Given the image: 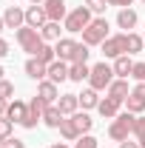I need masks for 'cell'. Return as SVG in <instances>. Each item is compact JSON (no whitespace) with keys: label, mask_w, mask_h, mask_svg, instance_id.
Returning <instances> with one entry per match:
<instances>
[{"label":"cell","mask_w":145,"mask_h":148,"mask_svg":"<svg viewBox=\"0 0 145 148\" xmlns=\"http://www.w3.org/2000/svg\"><path fill=\"white\" fill-rule=\"evenodd\" d=\"M134 123H137V114H131V111H120V114L111 120V125H108V137L114 140V143L128 140V137L134 134Z\"/></svg>","instance_id":"6da1fadb"},{"label":"cell","mask_w":145,"mask_h":148,"mask_svg":"<svg viewBox=\"0 0 145 148\" xmlns=\"http://www.w3.org/2000/svg\"><path fill=\"white\" fill-rule=\"evenodd\" d=\"M14 40H17V46L23 51H29L31 57H37V51L46 46V40L40 34V29H31V26H20L17 32H14Z\"/></svg>","instance_id":"7a4b0ae2"},{"label":"cell","mask_w":145,"mask_h":148,"mask_svg":"<svg viewBox=\"0 0 145 148\" xmlns=\"http://www.w3.org/2000/svg\"><path fill=\"white\" fill-rule=\"evenodd\" d=\"M108 29H111V26H108V20H105V17H94L88 26L83 29V43H85L88 49H91V46H103V43L111 37Z\"/></svg>","instance_id":"3957f363"},{"label":"cell","mask_w":145,"mask_h":148,"mask_svg":"<svg viewBox=\"0 0 145 148\" xmlns=\"http://www.w3.org/2000/svg\"><path fill=\"white\" fill-rule=\"evenodd\" d=\"M117 80V74H114V66L111 63H97V66H91V74H88V86L91 88H97V91H108V86Z\"/></svg>","instance_id":"277c9868"},{"label":"cell","mask_w":145,"mask_h":148,"mask_svg":"<svg viewBox=\"0 0 145 148\" xmlns=\"http://www.w3.org/2000/svg\"><path fill=\"white\" fill-rule=\"evenodd\" d=\"M91 9L88 6H77V9H71L68 14H66V20H63V29L68 32V34H83V29L91 23Z\"/></svg>","instance_id":"5b68a950"},{"label":"cell","mask_w":145,"mask_h":148,"mask_svg":"<svg viewBox=\"0 0 145 148\" xmlns=\"http://www.w3.org/2000/svg\"><path fill=\"white\" fill-rule=\"evenodd\" d=\"M46 108H49V103L43 100V97H31L29 100V114H26V120L20 123L26 131H31V128H37V123L43 120V114H46Z\"/></svg>","instance_id":"8992f818"},{"label":"cell","mask_w":145,"mask_h":148,"mask_svg":"<svg viewBox=\"0 0 145 148\" xmlns=\"http://www.w3.org/2000/svg\"><path fill=\"white\" fill-rule=\"evenodd\" d=\"M100 49H103L105 60H117V57H122V54H125V32H122V34H111Z\"/></svg>","instance_id":"52a82bcc"},{"label":"cell","mask_w":145,"mask_h":148,"mask_svg":"<svg viewBox=\"0 0 145 148\" xmlns=\"http://www.w3.org/2000/svg\"><path fill=\"white\" fill-rule=\"evenodd\" d=\"M23 71H26L29 80H37V83H40V80H49V66H46V63H40L37 57H29V60H26Z\"/></svg>","instance_id":"ba28073f"},{"label":"cell","mask_w":145,"mask_h":148,"mask_svg":"<svg viewBox=\"0 0 145 148\" xmlns=\"http://www.w3.org/2000/svg\"><path fill=\"white\" fill-rule=\"evenodd\" d=\"M3 20H6V29H14V32H17L20 26H26V9H20V6H6Z\"/></svg>","instance_id":"9c48e42d"},{"label":"cell","mask_w":145,"mask_h":148,"mask_svg":"<svg viewBox=\"0 0 145 148\" xmlns=\"http://www.w3.org/2000/svg\"><path fill=\"white\" fill-rule=\"evenodd\" d=\"M43 9H46L49 20H54V23L66 20V14H68V3H66V0H46Z\"/></svg>","instance_id":"30bf717a"},{"label":"cell","mask_w":145,"mask_h":148,"mask_svg":"<svg viewBox=\"0 0 145 148\" xmlns=\"http://www.w3.org/2000/svg\"><path fill=\"white\" fill-rule=\"evenodd\" d=\"M120 106H122V100H117V97H103L100 100V106H97V111H100V117L103 120H114L117 114H120Z\"/></svg>","instance_id":"8fae6325"},{"label":"cell","mask_w":145,"mask_h":148,"mask_svg":"<svg viewBox=\"0 0 145 148\" xmlns=\"http://www.w3.org/2000/svg\"><path fill=\"white\" fill-rule=\"evenodd\" d=\"M37 97H43L49 106H54L57 100H60V88H57V83H51V80H40V83H37Z\"/></svg>","instance_id":"7c38bea8"},{"label":"cell","mask_w":145,"mask_h":148,"mask_svg":"<svg viewBox=\"0 0 145 148\" xmlns=\"http://www.w3.org/2000/svg\"><path fill=\"white\" fill-rule=\"evenodd\" d=\"M46 23H49V14H46L43 6H29V9H26V26H31V29H43Z\"/></svg>","instance_id":"4fadbf2b"},{"label":"cell","mask_w":145,"mask_h":148,"mask_svg":"<svg viewBox=\"0 0 145 148\" xmlns=\"http://www.w3.org/2000/svg\"><path fill=\"white\" fill-rule=\"evenodd\" d=\"M74 49H77V40H71V37H60L54 43V51H57V60H66V63H71V54Z\"/></svg>","instance_id":"5bb4252c"},{"label":"cell","mask_w":145,"mask_h":148,"mask_svg":"<svg viewBox=\"0 0 145 148\" xmlns=\"http://www.w3.org/2000/svg\"><path fill=\"white\" fill-rule=\"evenodd\" d=\"M54 106L63 111L66 117H71V114L80 111V97H77V94H60V100H57Z\"/></svg>","instance_id":"9a60e30c"},{"label":"cell","mask_w":145,"mask_h":148,"mask_svg":"<svg viewBox=\"0 0 145 148\" xmlns=\"http://www.w3.org/2000/svg\"><path fill=\"white\" fill-rule=\"evenodd\" d=\"M26 114H29V103H23V100H17V97H14V100H12V103H9V111H6V117H9V120H12V123H23V120H26Z\"/></svg>","instance_id":"2e32d148"},{"label":"cell","mask_w":145,"mask_h":148,"mask_svg":"<svg viewBox=\"0 0 145 148\" xmlns=\"http://www.w3.org/2000/svg\"><path fill=\"white\" fill-rule=\"evenodd\" d=\"M49 80L57 83V86L66 83V80H68V63H66V60H54V63L49 66Z\"/></svg>","instance_id":"e0dca14e"},{"label":"cell","mask_w":145,"mask_h":148,"mask_svg":"<svg viewBox=\"0 0 145 148\" xmlns=\"http://www.w3.org/2000/svg\"><path fill=\"white\" fill-rule=\"evenodd\" d=\"M137 23H140V14L134 9H120V14H117V26L120 29L131 32V29H137Z\"/></svg>","instance_id":"ac0fdd59"},{"label":"cell","mask_w":145,"mask_h":148,"mask_svg":"<svg viewBox=\"0 0 145 148\" xmlns=\"http://www.w3.org/2000/svg\"><path fill=\"white\" fill-rule=\"evenodd\" d=\"M77 97H80V108L83 111H88V108H97V106H100V91H97V88H83V94H77Z\"/></svg>","instance_id":"d6986e66"},{"label":"cell","mask_w":145,"mask_h":148,"mask_svg":"<svg viewBox=\"0 0 145 148\" xmlns=\"http://www.w3.org/2000/svg\"><path fill=\"white\" fill-rule=\"evenodd\" d=\"M131 71H134V60H131V54H122V57H117V60H114V74H117V77L128 80Z\"/></svg>","instance_id":"ffe728a7"},{"label":"cell","mask_w":145,"mask_h":148,"mask_svg":"<svg viewBox=\"0 0 145 148\" xmlns=\"http://www.w3.org/2000/svg\"><path fill=\"white\" fill-rule=\"evenodd\" d=\"M88 63H68V80L71 83H83V80H88Z\"/></svg>","instance_id":"44dd1931"},{"label":"cell","mask_w":145,"mask_h":148,"mask_svg":"<svg viewBox=\"0 0 145 148\" xmlns=\"http://www.w3.org/2000/svg\"><path fill=\"white\" fill-rule=\"evenodd\" d=\"M145 46V37L137 32H125V54H140Z\"/></svg>","instance_id":"7402d4cb"},{"label":"cell","mask_w":145,"mask_h":148,"mask_svg":"<svg viewBox=\"0 0 145 148\" xmlns=\"http://www.w3.org/2000/svg\"><path fill=\"white\" fill-rule=\"evenodd\" d=\"M105 94H108V97H117V100H122V103H125V97L131 94V88H128V80L117 77V80L108 86V91H105Z\"/></svg>","instance_id":"603a6c76"},{"label":"cell","mask_w":145,"mask_h":148,"mask_svg":"<svg viewBox=\"0 0 145 148\" xmlns=\"http://www.w3.org/2000/svg\"><path fill=\"white\" fill-rule=\"evenodd\" d=\"M71 120H74V125H77V131H80V137L94 128V120H91L88 111H77V114H71Z\"/></svg>","instance_id":"cb8c5ba5"},{"label":"cell","mask_w":145,"mask_h":148,"mask_svg":"<svg viewBox=\"0 0 145 148\" xmlns=\"http://www.w3.org/2000/svg\"><path fill=\"white\" fill-rule=\"evenodd\" d=\"M60 137H63V140H68V143H77V140H80V131H77V125H74V120L71 117H66V120H63V123H60Z\"/></svg>","instance_id":"d4e9b609"},{"label":"cell","mask_w":145,"mask_h":148,"mask_svg":"<svg viewBox=\"0 0 145 148\" xmlns=\"http://www.w3.org/2000/svg\"><path fill=\"white\" fill-rule=\"evenodd\" d=\"M63 120H66V114L57 108V106H49L46 114H43V123H46L49 128H60V123H63Z\"/></svg>","instance_id":"484cf974"},{"label":"cell","mask_w":145,"mask_h":148,"mask_svg":"<svg viewBox=\"0 0 145 148\" xmlns=\"http://www.w3.org/2000/svg\"><path fill=\"white\" fill-rule=\"evenodd\" d=\"M40 34H43V40H46V43H57V40H60V23L49 20V23L40 29Z\"/></svg>","instance_id":"4316f807"},{"label":"cell","mask_w":145,"mask_h":148,"mask_svg":"<svg viewBox=\"0 0 145 148\" xmlns=\"http://www.w3.org/2000/svg\"><path fill=\"white\" fill-rule=\"evenodd\" d=\"M125 108L131 111V114H142V111H145V97H140V94L131 91L125 97Z\"/></svg>","instance_id":"83f0119b"},{"label":"cell","mask_w":145,"mask_h":148,"mask_svg":"<svg viewBox=\"0 0 145 148\" xmlns=\"http://www.w3.org/2000/svg\"><path fill=\"white\" fill-rule=\"evenodd\" d=\"M37 60H40V63H46V66H51V63L57 60V51H54V46H49V43H46V46H43V49L37 51Z\"/></svg>","instance_id":"f1b7e54d"},{"label":"cell","mask_w":145,"mask_h":148,"mask_svg":"<svg viewBox=\"0 0 145 148\" xmlns=\"http://www.w3.org/2000/svg\"><path fill=\"white\" fill-rule=\"evenodd\" d=\"M134 140L145 148V117H142V114H137V123H134Z\"/></svg>","instance_id":"f546056e"},{"label":"cell","mask_w":145,"mask_h":148,"mask_svg":"<svg viewBox=\"0 0 145 148\" xmlns=\"http://www.w3.org/2000/svg\"><path fill=\"white\" fill-rule=\"evenodd\" d=\"M88 46L85 43H77V49H74V54H71V63H88Z\"/></svg>","instance_id":"4dcf8cb0"},{"label":"cell","mask_w":145,"mask_h":148,"mask_svg":"<svg viewBox=\"0 0 145 148\" xmlns=\"http://www.w3.org/2000/svg\"><path fill=\"white\" fill-rule=\"evenodd\" d=\"M85 6L91 9V14H103L108 9V0H85Z\"/></svg>","instance_id":"1f68e13d"},{"label":"cell","mask_w":145,"mask_h":148,"mask_svg":"<svg viewBox=\"0 0 145 148\" xmlns=\"http://www.w3.org/2000/svg\"><path fill=\"white\" fill-rule=\"evenodd\" d=\"M74 148H100V143H97V140H94L91 134H83V137H80V140L74 143Z\"/></svg>","instance_id":"d6a6232c"},{"label":"cell","mask_w":145,"mask_h":148,"mask_svg":"<svg viewBox=\"0 0 145 148\" xmlns=\"http://www.w3.org/2000/svg\"><path fill=\"white\" fill-rule=\"evenodd\" d=\"M12 131H14V123H12L9 117H0V137H3V140H9V137H12Z\"/></svg>","instance_id":"836d02e7"},{"label":"cell","mask_w":145,"mask_h":148,"mask_svg":"<svg viewBox=\"0 0 145 148\" xmlns=\"http://www.w3.org/2000/svg\"><path fill=\"white\" fill-rule=\"evenodd\" d=\"M12 94H14V83L0 80V97H3V100H12Z\"/></svg>","instance_id":"e575fe53"},{"label":"cell","mask_w":145,"mask_h":148,"mask_svg":"<svg viewBox=\"0 0 145 148\" xmlns=\"http://www.w3.org/2000/svg\"><path fill=\"white\" fill-rule=\"evenodd\" d=\"M131 77H134L137 83H145V63H134V71H131Z\"/></svg>","instance_id":"d590c367"},{"label":"cell","mask_w":145,"mask_h":148,"mask_svg":"<svg viewBox=\"0 0 145 148\" xmlns=\"http://www.w3.org/2000/svg\"><path fill=\"white\" fill-rule=\"evenodd\" d=\"M3 148H26V143H23V140H17V137H9Z\"/></svg>","instance_id":"8d00e7d4"},{"label":"cell","mask_w":145,"mask_h":148,"mask_svg":"<svg viewBox=\"0 0 145 148\" xmlns=\"http://www.w3.org/2000/svg\"><path fill=\"white\" fill-rule=\"evenodd\" d=\"M134 0H108V6H117V9H131Z\"/></svg>","instance_id":"74e56055"},{"label":"cell","mask_w":145,"mask_h":148,"mask_svg":"<svg viewBox=\"0 0 145 148\" xmlns=\"http://www.w3.org/2000/svg\"><path fill=\"white\" fill-rule=\"evenodd\" d=\"M120 148H142V145H140L137 140H131V137H128V140H122V143H120Z\"/></svg>","instance_id":"f35d334b"},{"label":"cell","mask_w":145,"mask_h":148,"mask_svg":"<svg viewBox=\"0 0 145 148\" xmlns=\"http://www.w3.org/2000/svg\"><path fill=\"white\" fill-rule=\"evenodd\" d=\"M3 57H9V43L0 37V60H3Z\"/></svg>","instance_id":"ab89813d"},{"label":"cell","mask_w":145,"mask_h":148,"mask_svg":"<svg viewBox=\"0 0 145 148\" xmlns=\"http://www.w3.org/2000/svg\"><path fill=\"white\" fill-rule=\"evenodd\" d=\"M9 103H12V100H3V97H0V117H6V111H9Z\"/></svg>","instance_id":"60d3db41"},{"label":"cell","mask_w":145,"mask_h":148,"mask_svg":"<svg viewBox=\"0 0 145 148\" xmlns=\"http://www.w3.org/2000/svg\"><path fill=\"white\" fill-rule=\"evenodd\" d=\"M131 91H134V94H140V97H145V83H137Z\"/></svg>","instance_id":"b9f144b4"},{"label":"cell","mask_w":145,"mask_h":148,"mask_svg":"<svg viewBox=\"0 0 145 148\" xmlns=\"http://www.w3.org/2000/svg\"><path fill=\"white\" fill-rule=\"evenodd\" d=\"M49 148H68V145H66V143H51Z\"/></svg>","instance_id":"7bdbcfd3"},{"label":"cell","mask_w":145,"mask_h":148,"mask_svg":"<svg viewBox=\"0 0 145 148\" xmlns=\"http://www.w3.org/2000/svg\"><path fill=\"white\" fill-rule=\"evenodd\" d=\"M3 29H6V20H3V14H0V34H3Z\"/></svg>","instance_id":"ee69618b"},{"label":"cell","mask_w":145,"mask_h":148,"mask_svg":"<svg viewBox=\"0 0 145 148\" xmlns=\"http://www.w3.org/2000/svg\"><path fill=\"white\" fill-rule=\"evenodd\" d=\"M29 3H31V6H43L46 0H29Z\"/></svg>","instance_id":"f6af8a7d"},{"label":"cell","mask_w":145,"mask_h":148,"mask_svg":"<svg viewBox=\"0 0 145 148\" xmlns=\"http://www.w3.org/2000/svg\"><path fill=\"white\" fill-rule=\"evenodd\" d=\"M3 74H6V69H3V66H0V80H3Z\"/></svg>","instance_id":"bcb514c9"},{"label":"cell","mask_w":145,"mask_h":148,"mask_svg":"<svg viewBox=\"0 0 145 148\" xmlns=\"http://www.w3.org/2000/svg\"><path fill=\"white\" fill-rule=\"evenodd\" d=\"M3 145H6V140H3V137H0V148H3Z\"/></svg>","instance_id":"7dc6e473"},{"label":"cell","mask_w":145,"mask_h":148,"mask_svg":"<svg viewBox=\"0 0 145 148\" xmlns=\"http://www.w3.org/2000/svg\"><path fill=\"white\" fill-rule=\"evenodd\" d=\"M12 3H17V0H12Z\"/></svg>","instance_id":"c3c4849f"},{"label":"cell","mask_w":145,"mask_h":148,"mask_svg":"<svg viewBox=\"0 0 145 148\" xmlns=\"http://www.w3.org/2000/svg\"><path fill=\"white\" fill-rule=\"evenodd\" d=\"M142 3H145V0H142Z\"/></svg>","instance_id":"681fc988"},{"label":"cell","mask_w":145,"mask_h":148,"mask_svg":"<svg viewBox=\"0 0 145 148\" xmlns=\"http://www.w3.org/2000/svg\"><path fill=\"white\" fill-rule=\"evenodd\" d=\"M142 37H145V34H142Z\"/></svg>","instance_id":"f907efd6"}]
</instances>
